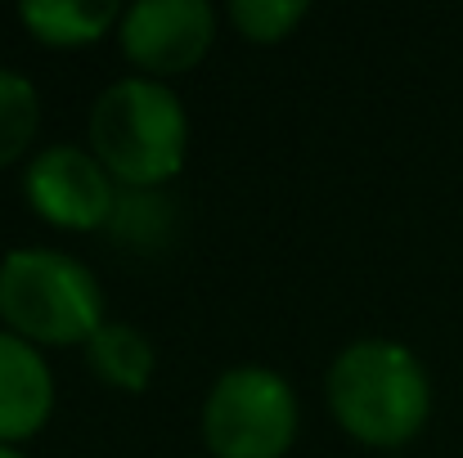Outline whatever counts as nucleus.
Segmentation results:
<instances>
[{
    "label": "nucleus",
    "mask_w": 463,
    "mask_h": 458,
    "mask_svg": "<svg viewBox=\"0 0 463 458\" xmlns=\"http://www.w3.org/2000/svg\"><path fill=\"white\" fill-rule=\"evenodd\" d=\"M0 458H23V454H18L14 445H0Z\"/></svg>",
    "instance_id": "f8f14e48"
},
{
    "label": "nucleus",
    "mask_w": 463,
    "mask_h": 458,
    "mask_svg": "<svg viewBox=\"0 0 463 458\" xmlns=\"http://www.w3.org/2000/svg\"><path fill=\"white\" fill-rule=\"evenodd\" d=\"M27 202L41 220L59 225V229H99L113 216V175L95 153L77 149V145H50L32 157L27 166Z\"/></svg>",
    "instance_id": "39448f33"
},
{
    "label": "nucleus",
    "mask_w": 463,
    "mask_h": 458,
    "mask_svg": "<svg viewBox=\"0 0 463 458\" xmlns=\"http://www.w3.org/2000/svg\"><path fill=\"white\" fill-rule=\"evenodd\" d=\"M324 391L342 432L373 450H396L414 441L432 409V387L419 355L383 337L351 341L333 360Z\"/></svg>",
    "instance_id": "f257e3e1"
},
{
    "label": "nucleus",
    "mask_w": 463,
    "mask_h": 458,
    "mask_svg": "<svg viewBox=\"0 0 463 458\" xmlns=\"http://www.w3.org/2000/svg\"><path fill=\"white\" fill-rule=\"evenodd\" d=\"M203 441L212 458H284L298 441V396L275 369H230L203 405Z\"/></svg>",
    "instance_id": "20e7f679"
},
{
    "label": "nucleus",
    "mask_w": 463,
    "mask_h": 458,
    "mask_svg": "<svg viewBox=\"0 0 463 458\" xmlns=\"http://www.w3.org/2000/svg\"><path fill=\"white\" fill-rule=\"evenodd\" d=\"M86 355H90V369L109 387H122V391H145L157 364L149 337L140 328H131V323H104L86 341Z\"/></svg>",
    "instance_id": "1a4fd4ad"
},
{
    "label": "nucleus",
    "mask_w": 463,
    "mask_h": 458,
    "mask_svg": "<svg viewBox=\"0 0 463 458\" xmlns=\"http://www.w3.org/2000/svg\"><path fill=\"white\" fill-rule=\"evenodd\" d=\"M0 319L14 337L45 346L90 341L109 323L95 275L50 248H18L0 261Z\"/></svg>",
    "instance_id": "7ed1b4c3"
},
{
    "label": "nucleus",
    "mask_w": 463,
    "mask_h": 458,
    "mask_svg": "<svg viewBox=\"0 0 463 458\" xmlns=\"http://www.w3.org/2000/svg\"><path fill=\"white\" fill-rule=\"evenodd\" d=\"M41 126V95L23 72L0 68V166L18 162Z\"/></svg>",
    "instance_id": "9d476101"
},
{
    "label": "nucleus",
    "mask_w": 463,
    "mask_h": 458,
    "mask_svg": "<svg viewBox=\"0 0 463 458\" xmlns=\"http://www.w3.org/2000/svg\"><path fill=\"white\" fill-rule=\"evenodd\" d=\"M302 18H307V5L302 0H234L230 5V23L248 41H257V45L284 41Z\"/></svg>",
    "instance_id": "9b49d317"
},
{
    "label": "nucleus",
    "mask_w": 463,
    "mask_h": 458,
    "mask_svg": "<svg viewBox=\"0 0 463 458\" xmlns=\"http://www.w3.org/2000/svg\"><path fill=\"white\" fill-rule=\"evenodd\" d=\"M127 9H118L113 0H23L18 18L23 27L41 41V45H90L99 41L113 23H122Z\"/></svg>",
    "instance_id": "6e6552de"
},
{
    "label": "nucleus",
    "mask_w": 463,
    "mask_h": 458,
    "mask_svg": "<svg viewBox=\"0 0 463 458\" xmlns=\"http://www.w3.org/2000/svg\"><path fill=\"white\" fill-rule=\"evenodd\" d=\"M90 145L113 180L154 189L166 184L189 153V117L180 95L157 77H122L90 108Z\"/></svg>",
    "instance_id": "f03ea898"
},
{
    "label": "nucleus",
    "mask_w": 463,
    "mask_h": 458,
    "mask_svg": "<svg viewBox=\"0 0 463 458\" xmlns=\"http://www.w3.org/2000/svg\"><path fill=\"white\" fill-rule=\"evenodd\" d=\"M118 36L136 68L154 77L189 72L216 36V9L207 0H136L122 14Z\"/></svg>",
    "instance_id": "423d86ee"
},
{
    "label": "nucleus",
    "mask_w": 463,
    "mask_h": 458,
    "mask_svg": "<svg viewBox=\"0 0 463 458\" xmlns=\"http://www.w3.org/2000/svg\"><path fill=\"white\" fill-rule=\"evenodd\" d=\"M54 409V378L41 351L0 328V445L27 441Z\"/></svg>",
    "instance_id": "0eeeda50"
}]
</instances>
